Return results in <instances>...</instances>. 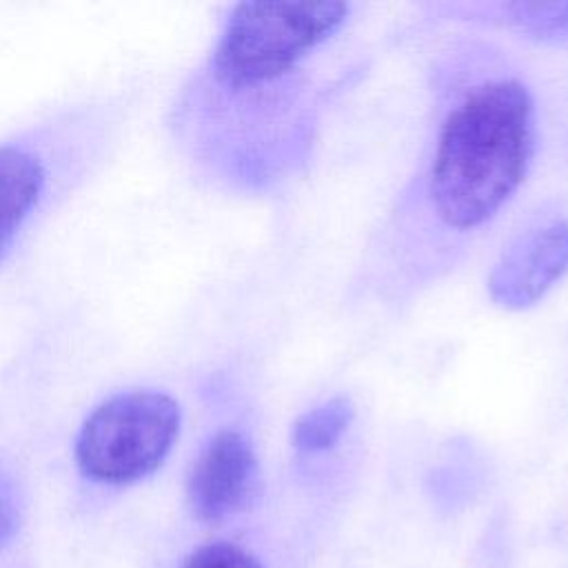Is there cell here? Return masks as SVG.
I'll list each match as a JSON object with an SVG mask.
<instances>
[{"label":"cell","mask_w":568,"mask_h":568,"mask_svg":"<svg viewBox=\"0 0 568 568\" xmlns=\"http://www.w3.org/2000/svg\"><path fill=\"white\" fill-rule=\"evenodd\" d=\"M537 146L532 93L515 78L470 87L442 122L428 171L435 215L455 231L493 220L528 175Z\"/></svg>","instance_id":"6da1fadb"},{"label":"cell","mask_w":568,"mask_h":568,"mask_svg":"<svg viewBox=\"0 0 568 568\" xmlns=\"http://www.w3.org/2000/svg\"><path fill=\"white\" fill-rule=\"evenodd\" d=\"M348 2H240L211 55V75L231 93L257 91L322 47L348 18Z\"/></svg>","instance_id":"7a4b0ae2"},{"label":"cell","mask_w":568,"mask_h":568,"mask_svg":"<svg viewBox=\"0 0 568 568\" xmlns=\"http://www.w3.org/2000/svg\"><path fill=\"white\" fill-rule=\"evenodd\" d=\"M180 422V406L166 393H118L84 419L75 437V464L93 481L133 484L166 459Z\"/></svg>","instance_id":"3957f363"},{"label":"cell","mask_w":568,"mask_h":568,"mask_svg":"<svg viewBox=\"0 0 568 568\" xmlns=\"http://www.w3.org/2000/svg\"><path fill=\"white\" fill-rule=\"evenodd\" d=\"M568 273V222L552 220L515 237L488 273V295L506 311L535 306Z\"/></svg>","instance_id":"277c9868"},{"label":"cell","mask_w":568,"mask_h":568,"mask_svg":"<svg viewBox=\"0 0 568 568\" xmlns=\"http://www.w3.org/2000/svg\"><path fill=\"white\" fill-rule=\"evenodd\" d=\"M260 464L253 444L240 430H220L197 455L186 497L202 521H224L244 510L257 493Z\"/></svg>","instance_id":"5b68a950"},{"label":"cell","mask_w":568,"mask_h":568,"mask_svg":"<svg viewBox=\"0 0 568 568\" xmlns=\"http://www.w3.org/2000/svg\"><path fill=\"white\" fill-rule=\"evenodd\" d=\"M44 186L38 158L20 146H0V257L33 211Z\"/></svg>","instance_id":"8992f818"},{"label":"cell","mask_w":568,"mask_h":568,"mask_svg":"<svg viewBox=\"0 0 568 568\" xmlns=\"http://www.w3.org/2000/svg\"><path fill=\"white\" fill-rule=\"evenodd\" d=\"M355 417V406L348 397H331L302 413L291 430V442L300 453H324L333 448L348 430Z\"/></svg>","instance_id":"52a82bcc"},{"label":"cell","mask_w":568,"mask_h":568,"mask_svg":"<svg viewBox=\"0 0 568 568\" xmlns=\"http://www.w3.org/2000/svg\"><path fill=\"white\" fill-rule=\"evenodd\" d=\"M504 24L537 40H568V2H508L499 4Z\"/></svg>","instance_id":"ba28073f"},{"label":"cell","mask_w":568,"mask_h":568,"mask_svg":"<svg viewBox=\"0 0 568 568\" xmlns=\"http://www.w3.org/2000/svg\"><path fill=\"white\" fill-rule=\"evenodd\" d=\"M182 568H262V564L240 546L215 541L191 552Z\"/></svg>","instance_id":"9c48e42d"},{"label":"cell","mask_w":568,"mask_h":568,"mask_svg":"<svg viewBox=\"0 0 568 568\" xmlns=\"http://www.w3.org/2000/svg\"><path fill=\"white\" fill-rule=\"evenodd\" d=\"M20 526V506L13 486L0 475V548H4Z\"/></svg>","instance_id":"30bf717a"}]
</instances>
